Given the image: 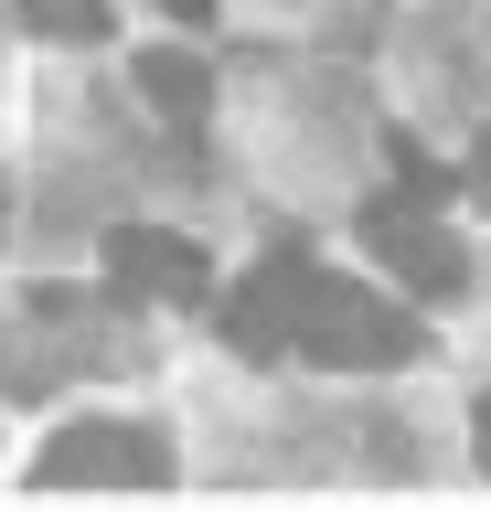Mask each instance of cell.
I'll return each instance as SVG.
<instances>
[{
  "mask_svg": "<svg viewBox=\"0 0 491 512\" xmlns=\"http://www.w3.org/2000/svg\"><path fill=\"white\" fill-rule=\"evenodd\" d=\"M235 352H310V363H331V374H395L406 352H417V320L385 310V299H363L353 278H331L310 246H267V267L246 288H235L225 310Z\"/></svg>",
  "mask_w": 491,
  "mask_h": 512,
  "instance_id": "cell-1",
  "label": "cell"
},
{
  "mask_svg": "<svg viewBox=\"0 0 491 512\" xmlns=\"http://www.w3.org/2000/svg\"><path fill=\"white\" fill-rule=\"evenodd\" d=\"M171 459H161V438L139 427V416H75L65 438L33 459V480L43 491H150Z\"/></svg>",
  "mask_w": 491,
  "mask_h": 512,
  "instance_id": "cell-2",
  "label": "cell"
},
{
  "mask_svg": "<svg viewBox=\"0 0 491 512\" xmlns=\"http://www.w3.org/2000/svg\"><path fill=\"white\" fill-rule=\"evenodd\" d=\"M363 235H374V256H385L406 288H427V299H459V288H470V256H459L427 214H406V203H374Z\"/></svg>",
  "mask_w": 491,
  "mask_h": 512,
  "instance_id": "cell-3",
  "label": "cell"
},
{
  "mask_svg": "<svg viewBox=\"0 0 491 512\" xmlns=\"http://www.w3.org/2000/svg\"><path fill=\"white\" fill-rule=\"evenodd\" d=\"M107 267H118L139 299H182V310L203 299V246L193 235H161V224H118V235H107Z\"/></svg>",
  "mask_w": 491,
  "mask_h": 512,
  "instance_id": "cell-4",
  "label": "cell"
},
{
  "mask_svg": "<svg viewBox=\"0 0 491 512\" xmlns=\"http://www.w3.org/2000/svg\"><path fill=\"white\" fill-rule=\"evenodd\" d=\"M139 96H150L161 118H182V128H193L203 107H214V64H203V54H182V43H161V54H139Z\"/></svg>",
  "mask_w": 491,
  "mask_h": 512,
  "instance_id": "cell-5",
  "label": "cell"
},
{
  "mask_svg": "<svg viewBox=\"0 0 491 512\" xmlns=\"http://www.w3.org/2000/svg\"><path fill=\"white\" fill-rule=\"evenodd\" d=\"M22 22H33V32H54V43H97V32H107V11H97V0H22Z\"/></svg>",
  "mask_w": 491,
  "mask_h": 512,
  "instance_id": "cell-6",
  "label": "cell"
},
{
  "mask_svg": "<svg viewBox=\"0 0 491 512\" xmlns=\"http://www.w3.org/2000/svg\"><path fill=\"white\" fill-rule=\"evenodd\" d=\"M161 11L171 22H214V0H161Z\"/></svg>",
  "mask_w": 491,
  "mask_h": 512,
  "instance_id": "cell-7",
  "label": "cell"
},
{
  "mask_svg": "<svg viewBox=\"0 0 491 512\" xmlns=\"http://www.w3.org/2000/svg\"><path fill=\"white\" fill-rule=\"evenodd\" d=\"M470 427H481V470H491V395H481V406H470Z\"/></svg>",
  "mask_w": 491,
  "mask_h": 512,
  "instance_id": "cell-8",
  "label": "cell"
}]
</instances>
